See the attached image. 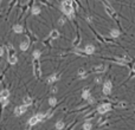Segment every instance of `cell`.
<instances>
[{
    "label": "cell",
    "instance_id": "obj_23",
    "mask_svg": "<svg viewBox=\"0 0 135 130\" xmlns=\"http://www.w3.org/2000/svg\"><path fill=\"white\" fill-rule=\"evenodd\" d=\"M0 102H1V104H3V106H6L7 104H8V98H3V99H0Z\"/></svg>",
    "mask_w": 135,
    "mask_h": 130
},
{
    "label": "cell",
    "instance_id": "obj_3",
    "mask_svg": "<svg viewBox=\"0 0 135 130\" xmlns=\"http://www.w3.org/2000/svg\"><path fill=\"white\" fill-rule=\"evenodd\" d=\"M26 110H27V106H25L24 104L23 105H19V106H17L14 109V114H15V116H20V115H23V114L26 112Z\"/></svg>",
    "mask_w": 135,
    "mask_h": 130
},
{
    "label": "cell",
    "instance_id": "obj_20",
    "mask_svg": "<svg viewBox=\"0 0 135 130\" xmlns=\"http://www.w3.org/2000/svg\"><path fill=\"white\" fill-rule=\"evenodd\" d=\"M91 128H92V125H91L90 122H87V123H84V125H83V129H84V130H91Z\"/></svg>",
    "mask_w": 135,
    "mask_h": 130
},
{
    "label": "cell",
    "instance_id": "obj_25",
    "mask_svg": "<svg viewBox=\"0 0 135 130\" xmlns=\"http://www.w3.org/2000/svg\"><path fill=\"white\" fill-rule=\"evenodd\" d=\"M64 23H65V18H64V17L59 18V20H58V24H59V25H64Z\"/></svg>",
    "mask_w": 135,
    "mask_h": 130
},
{
    "label": "cell",
    "instance_id": "obj_10",
    "mask_svg": "<svg viewBox=\"0 0 135 130\" xmlns=\"http://www.w3.org/2000/svg\"><path fill=\"white\" fill-rule=\"evenodd\" d=\"M8 63L11 64V65H14V64H17V62H18V58H17V56L15 54H10V57H8Z\"/></svg>",
    "mask_w": 135,
    "mask_h": 130
},
{
    "label": "cell",
    "instance_id": "obj_7",
    "mask_svg": "<svg viewBox=\"0 0 135 130\" xmlns=\"http://www.w3.org/2000/svg\"><path fill=\"white\" fill-rule=\"evenodd\" d=\"M40 122V118L38 117V115H34V116H32L30 119H29V124L30 125H36L37 123H39Z\"/></svg>",
    "mask_w": 135,
    "mask_h": 130
},
{
    "label": "cell",
    "instance_id": "obj_12",
    "mask_svg": "<svg viewBox=\"0 0 135 130\" xmlns=\"http://www.w3.org/2000/svg\"><path fill=\"white\" fill-rule=\"evenodd\" d=\"M24 105L25 106H29V105H31L32 104V98L30 97V96H26V97H24Z\"/></svg>",
    "mask_w": 135,
    "mask_h": 130
},
{
    "label": "cell",
    "instance_id": "obj_14",
    "mask_svg": "<svg viewBox=\"0 0 135 130\" xmlns=\"http://www.w3.org/2000/svg\"><path fill=\"white\" fill-rule=\"evenodd\" d=\"M82 98H84V99H89L90 98V91L87 89V90H83V92H82Z\"/></svg>",
    "mask_w": 135,
    "mask_h": 130
},
{
    "label": "cell",
    "instance_id": "obj_5",
    "mask_svg": "<svg viewBox=\"0 0 135 130\" xmlns=\"http://www.w3.org/2000/svg\"><path fill=\"white\" fill-rule=\"evenodd\" d=\"M33 66H34L33 70H34V75H36V77H40L42 71H40V66H39V63H38V60H34Z\"/></svg>",
    "mask_w": 135,
    "mask_h": 130
},
{
    "label": "cell",
    "instance_id": "obj_24",
    "mask_svg": "<svg viewBox=\"0 0 135 130\" xmlns=\"http://www.w3.org/2000/svg\"><path fill=\"white\" fill-rule=\"evenodd\" d=\"M95 71H96V72H102V71H104V67H103V65H99L95 69Z\"/></svg>",
    "mask_w": 135,
    "mask_h": 130
},
{
    "label": "cell",
    "instance_id": "obj_11",
    "mask_svg": "<svg viewBox=\"0 0 135 130\" xmlns=\"http://www.w3.org/2000/svg\"><path fill=\"white\" fill-rule=\"evenodd\" d=\"M8 96H10V91L8 90H3L1 92H0V99L8 98Z\"/></svg>",
    "mask_w": 135,
    "mask_h": 130
},
{
    "label": "cell",
    "instance_id": "obj_9",
    "mask_svg": "<svg viewBox=\"0 0 135 130\" xmlns=\"http://www.w3.org/2000/svg\"><path fill=\"white\" fill-rule=\"evenodd\" d=\"M57 79H58V76H57L56 73H53V75H51V76H49V77H47L46 82H47L49 84H53Z\"/></svg>",
    "mask_w": 135,
    "mask_h": 130
},
{
    "label": "cell",
    "instance_id": "obj_2",
    "mask_svg": "<svg viewBox=\"0 0 135 130\" xmlns=\"http://www.w3.org/2000/svg\"><path fill=\"white\" fill-rule=\"evenodd\" d=\"M109 110H111V106H110V104H101L99 108H97V112L99 114H106V112H108Z\"/></svg>",
    "mask_w": 135,
    "mask_h": 130
},
{
    "label": "cell",
    "instance_id": "obj_15",
    "mask_svg": "<svg viewBox=\"0 0 135 130\" xmlns=\"http://www.w3.org/2000/svg\"><path fill=\"white\" fill-rule=\"evenodd\" d=\"M13 31L15 33H22L23 32V26L22 25H14L13 26Z\"/></svg>",
    "mask_w": 135,
    "mask_h": 130
},
{
    "label": "cell",
    "instance_id": "obj_16",
    "mask_svg": "<svg viewBox=\"0 0 135 130\" xmlns=\"http://www.w3.org/2000/svg\"><path fill=\"white\" fill-rule=\"evenodd\" d=\"M64 126H65V124H64L63 121H58V122L56 123V129H57V130H62Z\"/></svg>",
    "mask_w": 135,
    "mask_h": 130
},
{
    "label": "cell",
    "instance_id": "obj_21",
    "mask_svg": "<svg viewBox=\"0 0 135 130\" xmlns=\"http://www.w3.org/2000/svg\"><path fill=\"white\" fill-rule=\"evenodd\" d=\"M33 57H34V60H38V58L40 57V51L36 50V51L33 52Z\"/></svg>",
    "mask_w": 135,
    "mask_h": 130
},
{
    "label": "cell",
    "instance_id": "obj_17",
    "mask_svg": "<svg viewBox=\"0 0 135 130\" xmlns=\"http://www.w3.org/2000/svg\"><path fill=\"white\" fill-rule=\"evenodd\" d=\"M110 35L113 37V38H117V37L120 35V31L114 28V30H111V31H110Z\"/></svg>",
    "mask_w": 135,
    "mask_h": 130
},
{
    "label": "cell",
    "instance_id": "obj_4",
    "mask_svg": "<svg viewBox=\"0 0 135 130\" xmlns=\"http://www.w3.org/2000/svg\"><path fill=\"white\" fill-rule=\"evenodd\" d=\"M111 89H113L111 83H110L109 81L106 82L104 85H103V94H104V95H110V94H111Z\"/></svg>",
    "mask_w": 135,
    "mask_h": 130
},
{
    "label": "cell",
    "instance_id": "obj_26",
    "mask_svg": "<svg viewBox=\"0 0 135 130\" xmlns=\"http://www.w3.org/2000/svg\"><path fill=\"white\" fill-rule=\"evenodd\" d=\"M4 47H1V46H0V57H3V54H4Z\"/></svg>",
    "mask_w": 135,
    "mask_h": 130
},
{
    "label": "cell",
    "instance_id": "obj_8",
    "mask_svg": "<svg viewBox=\"0 0 135 130\" xmlns=\"http://www.w3.org/2000/svg\"><path fill=\"white\" fill-rule=\"evenodd\" d=\"M94 52H95V46H94V45L89 44V45H87V46L84 47V53H85V54H92Z\"/></svg>",
    "mask_w": 135,
    "mask_h": 130
},
{
    "label": "cell",
    "instance_id": "obj_1",
    "mask_svg": "<svg viewBox=\"0 0 135 130\" xmlns=\"http://www.w3.org/2000/svg\"><path fill=\"white\" fill-rule=\"evenodd\" d=\"M72 1H63L62 3V11L66 17H72L73 14V8H72Z\"/></svg>",
    "mask_w": 135,
    "mask_h": 130
},
{
    "label": "cell",
    "instance_id": "obj_28",
    "mask_svg": "<svg viewBox=\"0 0 135 130\" xmlns=\"http://www.w3.org/2000/svg\"><path fill=\"white\" fill-rule=\"evenodd\" d=\"M95 82H96V83H101V78H100V77L95 78Z\"/></svg>",
    "mask_w": 135,
    "mask_h": 130
},
{
    "label": "cell",
    "instance_id": "obj_6",
    "mask_svg": "<svg viewBox=\"0 0 135 130\" xmlns=\"http://www.w3.org/2000/svg\"><path fill=\"white\" fill-rule=\"evenodd\" d=\"M103 5H104V7H106V11H107V13L110 15V17H115V12H114V10H113V7L108 4V3H103Z\"/></svg>",
    "mask_w": 135,
    "mask_h": 130
},
{
    "label": "cell",
    "instance_id": "obj_18",
    "mask_svg": "<svg viewBox=\"0 0 135 130\" xmlns=\"http://www.w3.org/2000/svg\"><path fill=\"white\" fill-rule=\"evenodd\" d=\"M29 42H23L22 44H20V50H23V51H26L27 49H29Z\"/></svg>",
    "mask_w": 135,
    "mask_h": 130
},
{
    "label": "cell",
    "instance_id": "obj_22",
    "mask_svg": "<svg viewBox=\"0 0 135 130\" xmlns=\"http://www.w3.org/2000/svg\"><path fill=\"white\" fill-rule=\"evenodd\" d=\"M32 13H33V14H39V13H40V8L37 7V6L33 7V8H32Z\"/></svg>",
    "mask_w": 135,
    "mask_h": 130
},
{
    "label": "cell",
    "instance_id": "obj_29",
    "mask_svg": "<svg viewBox=\"0 0 135 130\" xmlns=\"http://www.w3.org/2000/svg\"><path fill=\"white\" fill-rule=\"evenodd\" d=\"M88 101H89V103H94V102H95V99H94L92 97H90V98H89Z\"/></svg>",
    "mask_w": 135,
    "mask_h": 130
},
{
    "label": "cell",
    "instance_id": "obj_13",
    "mask_svg": "<svg viewBox=\"0 0 135 130\" xmlns=\"http://www.w3.org/2000/svg\"><path fill=\"white\" fill-rule=\"evenodd\" d=\"M59 37V32L57 31V30H53V31H51V33H50V38H52V39H56V38H58Z\"/></svg>",
    "mask_w": 135,
    "mask_h": 130
},
{
    "label": "cell",
    "instance_id": "obj_27",
    "mask_svg": "<svg viewBox=\"0 0 135 130\" xmlns=\"http://www.w3.org/2000/svg\"><path fill=\"white\" fill-rule=\"evenodd\" d=\"M57 91H58V89H57L56 86H53V88L51 89V92H57Z\"/></svg>",
    "mask_w": 135,
    "mask_h": 130
},
{
    "label": "cell",
    "instance_id": "obj_19",
    "mask_svg": "<svg viewBox=\"0 0 135 130\" xmlns=\"http://www.w3.org/2000/svg\"><path fill=\"white\" fill-rule=\"evenodd\" d=\"M49 104H50L51 106H55V105L57 104V98H55V97L49 98Z\"/></svg>",
    "mask_w": 135,
    "mask_h": 130
}]
</instances>
